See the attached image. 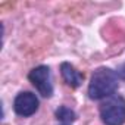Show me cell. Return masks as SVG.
I'll use <instances>...</instances> for the list:
<instances>
[{
	"label": "cell",
	"mask_w": 125,
	"mask_h": 125,
	"mask_svg": "<svg viewBox=\"0 0 125 125\" xmlns=\"http://www.w3.org/2000/svg\"><path fill=\"white\" fill-rule=\"evenodd\" d=\"M28 80L31 81V84L37 88V91L43 97H52V94H53V84H52V74H50V68L49 66L40 65V66L34 68L28 74Z\"/></svg>",
	"instance_id": "cell-3"
},
{
	"label": "cell",
	"mask_w": 125,
	"mask_h": 125,
	"mask_svg": "<svg viewBox=\"0 0 125 125\" xmlns=\"http://www.w3.org/2000/svg\"><path fill=\"white\" fill-rule=\"evenodd\" d=\"M119 84L118 74L110 68H99L93 72L88 84V97L93 100L107 99L115 94Z\"/></svg>",
	"instance_id": "cell-1"
},
{
	"label": "cell",
	"mask_w": 125,
	"mask_h": 125,
	"mask_svg": "<svg viewBox=\"0 0 125 125\" xmlns=\"http://www.w3.org/2000/svg\"><path fill=\"white\" fill-rule=\"evenodd\" d=\"M38 109V99L31 91H21L13 100V110L19 116H31Z\"/></svg>",
	"instance_id": "cell-4"
},
{
	"label": "cell",
	"mask_w": 125,
	"mask_h": 125,
	"mask_svg": "<svg viewBox=\"0 0 125 125\" xmlns=\"http://www.w3.org/2000/svg\"><path fill=\"white\" fill-rule=\"evenodd\" d=\"M100 118L104 125H124L125 124V99L113 94L100 104Z\"/></svg>",
	"instance_id": "cell-2"
},
{
	"label": "cell",
	"mask_w": 125,
	"mask_h": 125,
	"mask_svg": "<svg viewBox=\"0 0 125 125\" xmlns=\"http://www.w3.org/2000/svg\"><path fill=\"white\" fill-rule=\"evenodd\" d=\"M60 72H62V77H63L65 83L68 85L74 87V88L80 87L83 80H84V75L80 71H77L71 63H68V62H63V63L60 65Z\"/></svg>",
	"instance_id": "cell-5"
},
{
	"label": "cell",
	"mask_w": 125,
	"mask_h": 125,
	"mask_svg": "<svg viewBox=\"0 0 125 125\" xmlns=\"http://www.w3.org/2000/svg\"><path fill=\"white\" fill-rule=\"evenodd\" d=\"M56 118H57L60 122H63L65 125H68L69 122L75 121L77 115H75V112H74L72 109H69V107H66V106H60V107L56 110Z\"/></svg>",
	"instance_id": "cell-6"
}]
</instances>
